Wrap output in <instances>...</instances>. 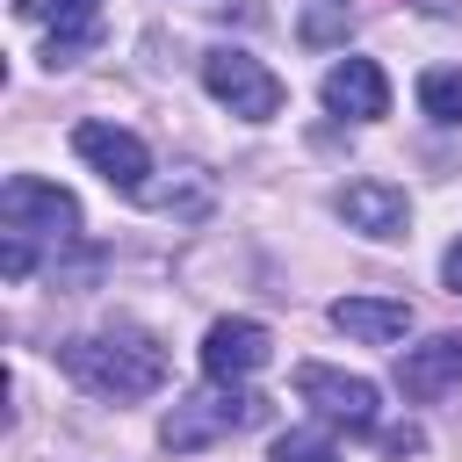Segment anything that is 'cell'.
Segmentation results:
<instances>
[{
  "mask_svg": "<svg viewBox=\"0 0 462 462\" xmlns=\"http://www.w3.org/2000/svg\"><path fill=\"white\" fill-rule=\"evenodd\" d=\"M58 368H65L79 390L116 397V404L152 397V390L166 383V354H159L144 332H79V339L58 346Z\"/></svg>",
  "mask_w": 462,
  "mask_h": 462,
  "instance_id": "cell-1",
  "label": "cell"
},
{
  "mask_svg": "<svg viewBox=\"0 0 462 462\" xmlns=\"http://www.w3.org/2000/svg\"><path fill=\"white\" fill-rule=\"evenodd\" d=\"M202 87H209L231 116H245V123H267V116L289 101V87H282V79H274L253 51H231V43L202 58Z\"/></svg>",
  "mask_w": 462,
  "mask_h": 462,
  "instance_id": "cell-2",
  "label": "cell"
},
{
  "mask_svg": "<svg viewBox=\"0 0 462 462\" xmlns=\"http://www.w3.org/2000/svg\"><path fill=\"white\" fill-rule=\"evenodd\" d=\"M0 217H7V238H58V245L79 238V202L58 180H36V173H14L0 188Z\"/></svg>",
  "mask_w": 462,
  "mask_h": 462,
  "instance_id": "cell-3",
  "label": "cell"
},
{
  "mask_svg": "<svg viewBox=\"0 0 462 462\" xmlns=\"http://www.w3.org/2000/svg\"><path fill=\"white\" fill-rule=\"evenodd\" d=\"M296 390L325 411V426H346V433H375L383 404H375V383L368 375H339V368H296Z\"/></svg>",
  "mask_w": 462,
  "mask_h": 462,
  "instance_id": "cell-4",
  "label": "cell"
},
{
  "mask_svg": "<svg viewBox=\"0 0 462 462\" xmlns=\"http://www.w3.org/2000/svg\"><path fill=\"white\" fill-rule=\"evenodd\" d=\"M260 419V397H245V390H217V397H188V404H173L166 411V426H159V440L166 448H202V440H217V433H231V426H253Z\"/></svg>",
  "mask_w": 462,
  "mask_h": 462,
  "instance_id": "cell-5",
  "label": "cell"
},
{
  "mask_svg": "<svg viewBox=\"0 0 462 462\" xmlns=\"http://www.w3.org/2000/svg\"><path fill=\"white\" fill-rule=\"evenodd\" d=\"M72 152L108 180V188H123V195H144V173H152V152L130 137V130H116V123H79L72 130Z\"/></svg>",
  "mask_w": 462,
  "mask_h": 462,
  "instance_id": "cell-6",
  "label": "cell"
},
{
  "mask_svg": "<svg viewBox=\"0 0 462 462\" xmlns=\"http://www.w3.org/2000/svg\"><path fill=\"white\" fill-rule=\"evenodd\" d=\"M267 354H274L267 325H253V318H217L209 339H202V375H209V383H245L253 368H267Z\"/></svg>",
  "mask_w": 462,
  "mask_h": 462,
  "instance_id": "cell-7",
  "label": "cell"
},
{
  "mask_svg": "<svg viewBox=\"0 0 462 462\" xmlns=\"http://www.w3.org/2000/svg\"><path fill=\"white\" fill-rule=\"evenodd\" d=\"M325 108L332 116H354V123H375V116H390V79H383V65L375 58H339L332 72H325Z\"/></svg>",
  "mask_w": 462,
  "mask_h": 462,
  "instance_id": "cell-8",
  "label": "cell"
},
{
  "mask_svg": "<svg viewBox=\"0 0 462 462\" xmlns=\"http://www.w3.org/2000/svg\"><path fill=\"white\" fill-rule=\"evenodd\" d=\"M22 22H51V65L58 58H79L94 36H101V0H14Z\"/></svg>",
  "mask_w": 462,
  "mask_h": 462,
  "instance_id": "cell-9",
  "label": "cell"
},
{
  "mask_svg": "<svg viewBox=\"0 0 462 462\" xmlns=\"http://www.w3.org/2000/svg\"><path fill=\"white\" fill-rule=\"evenodd\" d=\"M361 238H404V188H390V180H346L339 188V202H332Z\"/></svg>",
  "mask_w": 462,
  "mask_h": 462,
  "instance_id": "cell-10",
  "label": "cell"
},
{
  "mask_svg": "<svg viewBox=\"0 0 462 462\" xmlns=\"http://www.w3.org/2000/svg\"><path fill=\"white\" fill-rule=\"evenodd\" d=\"M397 383H404V397H419V404L462 390V332H440V339L411 346V354L397 361Z\"/></svg>",
  "mask_w": 462,
  "mask_h": 462,
  "instance_id": "cell-11",
  "label": "cell"
},
{
  "mask_svg": "<svg viewBox=\"0 0 462 462\" xmlns=\"http://www.w3.org/2000/svg\"><path fill=\"white\" fill-rule=\"evenodd\" d=\"M332 325H339L346 339L390 346V339L411 332V303H397V296H339V303H332Z\"/></svg>",
  "mask_w": 462,
  "mask_h": 462,
  "instance_id": "cell-12",
  "label": "cell"
},
{
  "mask_svg": "<svg viewBox=\"0 0 462 462\" xmlns=\"http://www.w3.org/2000/svg\"><path fill=\"white\" fill-rule=\"evenodd\" d=\"M419 108H426L433 123H462V72H455V65H433V72L419 79Z\"/></svg>",
  "mask_w": 462,
  "mask_h": 462,
  "instance_id": "cell-13",
  "label": "cell"
},
{
  "mask_svg": "<svg viewBox=\"0 0 462 462\" xmlns=\"http://www.w3.org/2000/svg\"><path fill=\"white\" fill-rule=\"evenodd\" d=\"M274 462H339V440H332V426H289L274 440Z\"/></svg>",
  "mask_w": 462,
  "mask_h": 462,
  "instance_id": "cell-14",
  "label": "cell"
},
{
  "mask_svg": "<svg viewBox=\"0 0 462 462\" xmlns=\"http://www.w3.org/2000/svg\"><path fill=\"white\" fill-rule=\"evenodd\" d=\"M346 29H354L346 0H339V7H310V14H303V43H332V36H346Z\"/></svg>",
  "mask_w": 462,
  "mask_h": 462,
  "instance_id": "cell-15",
  "label": "cell"
},
{
  "mask_svg": "<svg viewBox=\"0 0 462 462\" xmlns=\"http://www.w3.org/2000/svg\"><path fill=\"white\" fill-rule=\"evenodd\" d=\"M383 455H419V426H390L383 433Z\"/></svg>",
  "mask_w": 462,
  "mask_h": 462,
  "instance_id": "cell-16",
  "label": "cell"
},
{
  "mask_svg": "<svg viewBox=\"0 0 462 462\" xmlns=\"http://www.w3.org/2000/svg\"><path fill=\"white\" fill-rule=\"evenodd\" d=\"M440 274H448V289H455V296H462V238H455V245H448V260H440Z\"/></svg>",
  "mask_w": 462,
  "mask_h": 462,
  "instance_id": "cell-17",
  "label": "cell"
}]
</instances>
